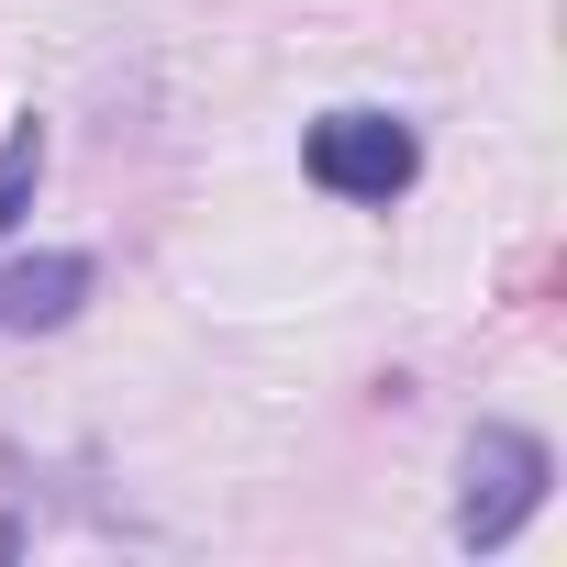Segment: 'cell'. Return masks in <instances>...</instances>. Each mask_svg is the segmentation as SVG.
<instances>
[{
  "mask_svg": "<svg viewBox=\"0 0 567 567\" xmlns=\"http://www.w3.org/2000/svg\"><path fill=\"white\" fill-rule=\"evenodd\" d=\"M301 156H312V178H323L334 200H390V189H412V167H423L412 123H390V112H323Z\"/></svg>",
  "mask_w": 567,
  "mask_h": 567,
  "instance_id": "1",
  "label": "cell"
},
{
  "mask_svg": "<svg viewBox=\"0 0 567 567\" xmlns=\"http://www.w3.org/2000/svg\"><path fill=\"white\" fill-rule=\"evenodd\" d=\"M534 501H545V445H534L523 423H478V445H467V501H456V534H467V545H512Z\"/></svg>",
  "mask_w": 567,
  "mask_h": 567,
  "instance_id": "2",
  "label": "cell"
},
{
  "mask_svg": "<svg viewBox=\"0 0 567 567\" xmlns=\"http://www.w3.org/2000/svg\"><path fill=\"white\" fill-rule=\"evenodd\" d=\"M90 301V256H34V267H0V323L12 334H45Z\"/></svg>",
  "mask_w": 567,
  "mask_h": 567,
  "instance_id": "3",
  "label": "cell"
},
{
  "mask_svg": "<svg viewBox=\"0 0 567 567\" xmlns=\"http://www.w3.org/2000/svg\"><path fill=\"white\" fill-rule=\"evenodd\" d=\"M34 178H45V134H34V123H12V134H0V234L23 223V200H34Z\"/></svg>",
  "mask_w": 567,
  "mask_h": 567,
  "instance_id": "4",
  "label": "cell"
}]
</instances>
